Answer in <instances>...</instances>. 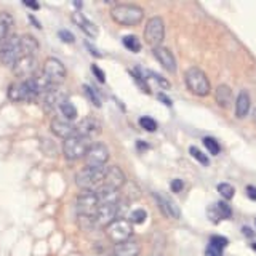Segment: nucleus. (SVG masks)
<instances>
[{"label": "nucleus", "mask_w": 256, "mask_h": 256, "mask_svg": "<svg viewBox=\"0 0 256 256\" xmlns=\"http://www.w3.org/2000/svg\"><path fill=\"white\" fill-rule=\"evenodd\" d=\"M110 18L126 28L138 26L144 18V10L134 4H118L110 10Z\"/></svg>", "instance_id": "1"}, {"label": "nucleus", "mask_w": 256, "mask_h": 256, "mask_svg": "<svg viewBox=\"0 0 256 256\" xmlns=\"http://www.w3.org/2000/svg\"><path fill=\"white\" fill-rule=\"evenodd\" d=\"M184 82L190 93L196 96H208L212 92L210 80H208L206 74L198 68H189L184 74Z\"/></svg>", "instance_id": "2"}, {"label": "nucleus", "mask_w": 256, "mask_h": 256, "mask_svg": "<svg viewBox=\"0 0 256 256\" xmlns=\"http://www.w3.org/2000/svg\"><path fill=\"white\" fill-rule=\"evenodd\" d=\"M104 168H84L76 174L77 186L86 192H96L102 186Z\"/></svg>", "instance_id": "3"}, {"label": "nucleus", "mask_w": 256, "mask_h": 256, "mask_svg": "<svg viewBox=\"0 0 256 256\" xmlns=\"http://www.w3.org/2000/svg\"><path fill=\"white\" fill-rule=\"evenodd\" d=\"M20 58H22V50H21V37L20 36H12L8 37L0 46V62L4 66L13 68L14 62Z\"/></svg>", "instance_id": "4"}, {"label": "nucleus", "mask_w": 256, "mask_h": 256, "mask_svg": "<svg viewBox=\"0 0 256 256\" xmlns=\"http://www.w3.org/2000/svg\"><path fill=\"white\" fill-rule=\"evenodd\" d=\"M8 98L14 102H29L38 98V94L36 92V88L32 86L30 78L28 80H20L14 82L8 88Z\"/></svg>", "instance_id": "5"}, {"label": "nucleus", "mask_w": 256, "mask_h": 256, "mask_svg": "<svg viewBox=\"0 0 256 256\" xmlns=\"http://www.w3.org/2000/svg\"><path fill=\"white\" fill-rule=\"evenodd\" d=\"M88 148H90V140L76 134V136H72V138L64 140L62 154L68 160H78L85 157Z\"/></svg>", "instance_id": "6"}, {"label": "nucleus", "mask_w": 256, "mask_h": 256, "mask_svg": "<svg viewBox=\"0 0 256 256\" xmlns=\"http://www.w3.org/2000/svg\"><path fill=\"white\" fill-rule=\"evenodd\" d=\"M165 38V24L160 16H152V18L146 22L144 28V40L146 44L152 48L162 46V42Z\"/></svg>", "instance_id": "7"}, {"label": "nucleus", "mask_w": 256, "mask_h": 256, "mask_svg": "<svg viewBox=\"0 0 256 256\" xmlns=\"http://www.w3.org/2000/svg\"><path fill=\"white\" fill-rule=\"evenodd\" d=\"M42 76L52 86H58L66 78V68L58 58H46L44 62Z\"/></svg>", "instance_id": "8"}, {"label": "nucleus", "mask_w": 256, "mask_h": 256, "mask_svg": "<svg viewBox=\"0 0 256 256\" xmlns=\"http://www.w3.org/2000/svg\"><path fill=\"white\" fill-rule=\"evenodd\" d=\"M86 168H104L109 160V149L102 142H93L84 157Z\"/></svg>", "instance_id": "9"}, {"label": "nucleus", "mask_w": 256, "mask_h": 256, "mask_svg": "<svg viewBox=\"0 0 256 256\" xmlns=\"http://www.w3.org/2000/svg\"><path fill=\"white\" fill-rule=\"evenodd\" d=\"M106 234H108L109 240L116 242V245H117V244L126 242V240L132 238L133 226L128 220H116L106 228Z\"/></svg>", "instance_id": "10"}, {"label": "nucleus", "mask_w": 256, "mask_h": 256, "mask_svg": "<svg viewBox=\"0 0 256 256\" xmlns=\"http://www.w3.org/2000/svg\"><path fill=\"white\" fill-rule=\"evenodd\" d=\"M37 69H38V62L36 56H22V58H20L13 66L14 76L20 77L21 80H28L30 77L37 76Z\"/></svg>", "instance_id": "11"}, {"label": "nucleus", "mask_w": 256, "mask_h": 256, "mask_svg": "<svg viewBox=\"0 0 256 256\" xmlns=\"http://www.w3.org/2000/svg\"><path fill=\"white\" fill-rule=\"evenodd\" d=\"M98 197H96V192H86L84 190L82 194L77 197V212L78 216H93L98 212Z\"/></svg>", "instance_id": "12"}, {"label": "nucleus", "mask_w": 256, "mask_h": 256, "mask_svg": "<svg viewBox=\"0 0 256 256\" xmlns=\"http://www.w3.org/2000/svg\"><path fill=\"white\" fill-rule=\"evenodd\" d=\"M126 182L125 173L120 166L117 165H109L104 166V180H102V186H108L112 189H122L124 184Z\"/></svg>", "instance_id": "13"}, {"label": "nucleus", "mask_w": 256, "mask_h": 256, "mask_svg": "<svg viewBox=\"0 0 256 256\" xmlns=\"http://www.w3.org/2000/svg\"><path fill=\"white\" fill-rule=\"evenodd\" d=\"M44 98V108L46 112H53L56 109H60V106L62 102L68 101V93L61 90L60 86H52L50 90L45 92L42 94Z\"/></svg>", "instance_id": "14"}, {"label": "nucleus", "mask_w": 256, "mask_h": 256, "mask_svg": "<svg viewBox=\"0 0 256 256\" xmlns=\"http://www.w3.org/2000/svg\"><path fill=\"white\" fill-rule=\"evenodd\" d=\"M76 132L78 136H84V138L90 140L93 136L101 133V124L94 117H86L80 120L78 125H76Z\"/></svg>", "instance_id": "15"}, {"label": "nucleus", "mask_w": 256, "mask_h": 256, "mask_svg": "<svg viewBox=\"0 0 256 256\" xmlns=\"http://www.w3.org/2000/svg\"><path fill=\"white\" fill-rule=\"evenodd\" d=\"M50 128H52V133L54 136H58V138H62V140H68V138H72V136H76L77 132H76V125H72L69 120H62V118H53L52 124H50Z\"/></svg>", "instance_id": "16"}, {"label": "nucleus", "mask_w": 256, "mask_h": 256, "mask_svg": "<svg viewBox=\"0 0 256 256\" xmlns=\"http://www.w3.org/2000/svg\"><path fill=\"white\" fill-rule=\"evenodd\" d=\"M96 226L108 228L112 221L117 220V204L116 205H100L98 212L94 214Z\"/></svg>", "instance_id": "17"}, {"label": "nucleus", "mask_w": 256, "mask_h": 256, "mask_svg": "<svg viewBox=\"0 0 256 256\" xmlns=\"http://www.w3.org/2000/svg\"><path fill=\"white\" fill-rule=\"evenodd\" d=\"M152 53H154L156 60L162 64V68L168 72H176V60L173 53L168 50L165 46H157V48H152Z\"/></svg>", "instance_id": "18"}, {"label": "nucleus", "mask_w": 256, "mask_h": 256, "mask_svg": "<svg viewBox=\"0 0 256 256\" xmlns=\"http://www.w3.org/2000/svg\"><path fill=\"white\" fill-rule=\"evenodd\" d=\"M72 21H74L78 26V29H82L88 37H98V28H96L94 22L88 20L84 13H80V12L72 13Z\"/></svg>", "instance_id": "19"}, {"label": "nucleus", "mask_w": 256, "mask_h": 256, "mask_svg": "<svg viewBox=\"0 0 256 256\" xmlns=\"http://www.w3.org/2000/svg\"><path fill=\"white\" fill-rule=\"evenodd\" d=\"M96 197H98L100 205H116L120 202L118 190L108 188V186H101L98 190H96Z\"/></svg>", "instance_id": "20"}, {"label": "nucleus", "mask_w": 256, "mask_h": 256, "mask_svg": "<svg viewBox=\"0 0 256 256\" xmlns=\"http://www.w3.org/2000/svg\"><path fill=\"white\" fill-rule=\"evenodd\" d=\"M141 252V245L136 240H126V242L117 244L114 248V256H138Z\"/></svg>", "instance_id": "21"}, {"label": "nucleus", "mask_w": 256, "mask_h": 256, "mask_svg": "<svg viewBox=\"0 0 256 256\" xmlns=\"http://www.w3.org/2000/svg\"><path fill=\"white\" fill-rule=\"evenodd\" d=\"M156 198H157V202H158L160 210L164 212L165 216H168V218H174V220L180 218L181 212H180L178 205H176L173 200L166 198V197H162V196H156Z\"/></svg>", "instance_id": "22"}, {"label": "nucleus", "mask_w": 256, "mask_h": 256, "mask_svg": "<svg viewBox=\"0 0 256 256\" xmlns=\"http://www.w3.org/2000/svg\"><path fill=\"white\" fill-rule=\"evenodd\" d=\"M210 216L212 220L216 222L220 220H229L232 216V210H230V205L226 204V202H218L214 204L213 208H210Z\"/></svg>", "instance_id": "23"}, {"label": "nucleus", "mask_w": 256, "mask_h": 256, "mask_svg": "<svg viewBox=\"0 0 256 256\" xmlns=\"http://www.w3.org/2000/svg\"><path fill=\"white\" fill-rule=\"evenodd\" d=\"M214 100L221 108L228 109L232 102V90L228 85H220L214 92Z\"/></svg>", "instance_id": "24"}, {"label": "nucleus", "mask_w": 256, "mask_h": 256, "mask_svg": "<svg viewBox=\"0 0 256 256\" xmlns=\"http://www.w3.org/2000/svg\"><path fill=\"white\" fill-rule=\"evenodd\" d=\"M21 37V50L22 56H36L38 52V42L32 36H20Z\"/></svg>", "instance_id": "25"}, {"label": "nucleus", "mask_w": 256, "mask_h": 256, "mask_svg": "<svg viewBox=\"0 0 256 256\" xmlns=\"http://www.w3.org/2000/svg\"><path fill=\"white\" fill-rule=\"evenodd\" d=\"M250 96H248L246 92H240L237 96V101H236V116L238 118H244L248 110H250Z\"/></svg>", "instance_id": "26"}, {"label": "nucleus", "mask_w": 256, "mask_h": 256, "mask_svg": "<svg viewBox=\"0 0 256 256\" xmlns=\"http://www.w3.org/2000/svg\"><path fill=\"white\" fill-rule=\"evenodd\" d=\"M13 24V18L8 13H0V44H4L6 40L8 32Z\"/></svg>", "instance_id": "27"}, {"label": "nucleus", "mask_w": 256, "mask_h": 256, "mask_svg": "<svg viewBox=\"0 0 256 256\" xmlns=\"http://www.w3.org/2000/svg\"><path fill=\"white\" fill-rule=\"evenodd\" d=\"M60 110H61V114L64 116V118L66 120H74V118H77V109H76V106L72 104L69 100L66 101V102H62L61 106H60Z\"/></svg>", "instance_id": "28"}, {"label": "nucleus", "mask_w": 256, "mask_h": 256, "mask_svg": "<svg viewBox=\"0 0 256 256\" xmlns=\"http://www.w3.org/2000/svg\"><path fill=\"white\" fill-rule=\"evenodd\" d=\"M124 46L128 48L133 53H138L141 50V42L136 36H125L124 37Z\"/></svg>", "instance_id": "29"}, {"label": "nucleus", "mask_w": 256, "mask_h": 256, "mask_svg": "<svg viewBox=\"0 0 256 256\" xmlns=\"http://www.w3.org/2000/svg\"><path fill=\"white\" fill-rule=\"evenodd\" d=\"M202 141H204V146L208 149V152H210L212 156H218L220 152H221L220 142L216 141L214 138H210V136H206V138H204Z\"/></svg>", "instance_id": "30"}, {"label": "nucleus", "mask_w": 256, "mask_h": 256, "mask_svg": "<svg viewBox=\"0 0 256 256\" xmlns=\"http://www.w3.org/2000/svg\"><path fill=\"white\" fill-rule=\"evenodd\" d=\"M148 218V213L146 210H142V208H136V210L132 212L130 214V222L132 224H142Z\"/></svg>", "instance_id": "31"}, {"label": "nucleus", "mask_w": 256, "mask_h": 256, "mask_svg": "<svg viewBox=\"0 0 256 256\" xmlns=\"http://www.w3.org/2000/svg\"><path fill=\"white\" fill-rule=\"evenodd\" d=\"M218 192L226 200H230L232 197H234V194H236V189L232 188L230 184H228V182H221V184H218Z\"/></svg>", "instance_id": "32"}, {"label": "nucleus", "mask_w": 256, "mask_h": 256, "mask_svg": "<svg viewBox=\"0 0 256 256\" xmlns=\"http://www.w3.org/2000/svg\"><path fill=\"white\" fill-rule=\"evenodd\" d=\"M124 188H125L124 196L126 197V200H134V198H138V197H140L138 189H136V184H134V182H125V184H124Z\"/></svg>", "instance_id": "33"}, {"label": "nucleus", "mask_w": 256, "mask_h": 256, "mask_svg": "<svg viewBox=\"0 0 256 256\" xmlns=\"http://www.w3.org/2000/svg\"><path fill=\"white\" fill-rule=\"evenodd\" d=\"M84 92H85V94L88 96V100H90L96 108H101V100H100L98 93L94 92V88L88 86V85H84Z\"/></svg>", "instance_id": "34"}, {"label": "nucleus", "mask_w": 256, "mask_h": 256, "mask_svg": "<svg viewBox=\"0 0 256 256\" xmlns=\"http://www.w3.org/2000/svg\"><path fill=\"white\" fill-rule=\"evenodd\" d=\"M189 152H190V156L192 157H194L196 160H197V162H200V164H202V165H208V164H210V160H208V157L204 154V152L202 150H200V149H197V148H194V146H192L190 149H189Z\"/></svg>", "instance_id": "35"}, {"label": "nucleus", "mask_w": 256, "mask_h": 256, "mask_svg": "<svg viewBox=\"0 0 256 256\" xmlns=\"http://www.w3.org/2000/svg\"><path fill=\"white\" fill-rule=\"evenodd\" d=\"M140 125L146 132H156L157 130V122L154 118H150V117H141L140 118Z\"/></svg>", "instance_id": "36"}, {"label": "nucleus", "mask_w": 256, "mask_h": 256, "mask_svg": "<svg viewBox=\"0 0 256 256\" xmlns=\"http://www.w3.org/2000/svg\"><path fill=\"white\" fill-rule=\"evenodd\" d=\"M228 238L226 237H222V236H213L212 238H210V245H214V246H218V248H221V250H224V248L228 246Z\"/></svg>", "instance_id": "37"}, {"label": "nucleus", "mask_w": 256, "mask_h": 256, "mask_svg": "<svg viewBox=\"0 0 256 256\" xmlns=\"http://www.w3.org/2000/svg\"><path fill=\"white\" fill-rule=\"evenodd\" d=\"M149 74H150V77L154 78V80H156V82H157V84H158L160 86H162V88H165V90H168V88L172 86V85H170V82H168L166 78H164L162 76L156 74V72H149Z\"/></svg>", "instance_id": "38"}, {"label": "nucleus", "mask_w": 256, "mask_h": 256, "mask_svg": "<svg viewBox=\"0 0 256 256\" xmlns=\"http://www.w3.org/2000/svg\"><path fill=\"white\" fill-rule=\"evenodd\" d=\"M205 256H222V250L214 245H210L208 244L206 250H205Z\"/></svg>", "instance_id": "39"}, {"label": "nucleus", "mask_w": 256, "mask_h": 256, "mask_svg": "<svg viewBox=\"0 0 256 256\" xmlns=\"http://www.w3.org/2000/svg\"><path fill=\"white\" fill-rule=\"evenodd\" d=\"M60 38L62 40V42H66V44H74V36L70 34L69 30H66V29H62V30H60Z\"/></svg>", "instance_id": "40"}, {"label": "nucleus", "mask_w": 256, "mask_h": 256, "mask_svg": "<svg viewBox=\"0 0 256 256\" xmlns=\"http://www.w3.org/2000/svg\"><path fill=\"white\" fill-rule=\"evenodd\" d=\"M92 70L94 72L96 78H98L101 84H102V82H106V76H104V72H102L98 66H96V64H93V66H92Z\"/></svg>", "instance_id": "41"}, {"label": "nucleus", "mask_w": 256, "mask_h": 256, "mask_svg": "<svg viewBox=\"0 0 256 256\" xmlns=\"http://www.w3.org/2000/svg\"><path fill=\"white\" fill-rule=\"evenodd\" d=\"M170 186H172V190H173V192H181L182 188H184V182H182L181 180H173Z\"/></svg>", "instance_id": "42"}, {"label": "nucleus", "mask_w": 256, "mask_h": 256, "mask_svg": "<svg viewBox=\"0 0 256 256\" xmlns=\"http://www.w3.org/2000/svg\"><path fill=\"white\" fill-rule=\"evenodd\" d=\"M246 196L252 200H256V188L254 186H246Z\"/></svg>", "instance_id": "43"}, {"label": "nucleus", "mask_w": 256, "mask_h": 256, "mask_svg": "<svg viewBox=\"0 0 256 256\" xmlns=\"http://www.w3.org/2000/svg\"><path fill=\"white\" fill-rule=\"evenodd\" d=\"M158 100H162V101H164V104H166V106H172V100H168L164 93H160V94H158Z\"/></svg>", "instance_id": "44"}, {"label": "nucleus", "mask_w": 256, "mask_h": 256, "mask_svg": "<svg viewBox=\"0 0 256 256\" xmlns=\"http://www.w3.org/2000/svg\"><path fill=\"white\" fill-rule=\"evenodd\" d=\"M85 45H86L88 48H90V53H92V54H94V56H98V58H100V56H101V53H98V50H96V48H93V46H92L90 44H88V42H86Z\"/></svg>", "instance_id": "45"}, {"label": "nucleus", "mask_w": 256, "mask_h": 256, "mask_svg": "<svg viewBox=\"0 0 256 256\" xmlns=\"http://www.w3.org/2000/svg\"><path fill=\"white\" fill-rule=\"evenodd\" d=\"M242 232H244L245 236H248V237H253V232H252V229H250V228H244V229H242Z\"/></svg>", "instance_id": "46"}, {"label": "nucleus", "mask_w": 256, "mask_h": 256, "mask_svg": "<svg viewBox=\"0 0 256 256\" xmlns=\"http://www.w3.org/2000/svg\"><path fill=\"white\" fill-rule=\"evenodd\" d=\"M26 5L30 8H38V4H36V2H26Z\"/></svg>", "instance_id": "47"}, {"label": "nucleus", "mask_w": 256, "mask_h": 256, "mask_svg": "<svg viewBox=\"0 0 256 256\" xmlns=\"http://www.w3.org/2000/svg\"><path fill=\"white\" fill-rule=\"evenodd\" d=\"M253 120H254V124H256V109L253 110Z\"/></svg>", "instance_id": "48"}, {"label": "nucleus", "mask_w": 256, "mask_h": 256, "mask_svg": "<svg viewBox=\"0 0 256 256\" xmlns=\"http://www.w3.org/2000/svg\"><path fill=\"white\" fill-rule=\"evenodd\" d=\"M252 248H253V250L256 252V242H254V244H252Z\"/></svg>", "instance_id": "49"}, {"label": "nucleus", "mask_w": 256, "mask_h": 256, "mask_svg": "<svg viewBox=\"0 0 256 256\" xmlns=\"http://www.w3.org/2000/svg\"><path fill=\"white\" fill-rule=\"evenodd\" d=\"M152 256H162V254H152Z\"/></svg>", "instance_id": "50"}, {"label": "nucleus", "mask_w": 256, "mask_h": 256, "mask_svg": "<svg viewBox=\"0 0 256 256\" xmlns=\"http://www.w3.org/2000/svg\"><path fill=\"white\" fill-rule=\"evenodd\" d=\"M109 256H114V253H112V254H109Z\"/></svg>", "instance_id": "51"}]
</instances>
